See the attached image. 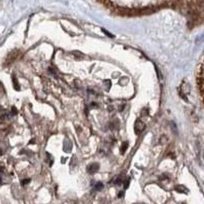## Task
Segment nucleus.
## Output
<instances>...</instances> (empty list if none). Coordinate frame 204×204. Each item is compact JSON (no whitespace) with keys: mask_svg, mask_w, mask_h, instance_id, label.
Here are the masks:
<instances>
[{"mask_svg":"<svg viewBox=\"0 0 204 204\" xmlns=\"http://www.w3.org/2000/svg\"><path fill=\"white\" fill-rule=\"evenodd\" d=\"M1 155H2V150H1V149H0V156H1Z\"/></svg>","mask_w":204,"mask_h":204,"instance_id":"11","label":"nucleus"},{"mask_svg":"<svg viewBox=\"0 0 204 204\" xmlns=\"http://www.w3.org/2000/svg\"><path fill=\"white\" fill-rule=\"evenodd\" d=\"M146 124L142 122L141 120L138 119L135 123L134 126V131L136 134L139 135L145 129Z\"/></svg>","mask_w":204,"mask_h":204,"instance_id":"1","label":"nucleus"},{"mask_svg":"<svg viewBox=\"0 0 204 204\" xmlns=\"http://www.w3.org/2000/svg\"><path fill=\"white\" fill-rule=\"evenodd\" d=\"M1 183H2V178L0 176V185H1Z\"/></svg>","mask_w":204,"mask_h":204,"instance_id":"10","label":"nucleus"},{"mask_svg":"<svg viewBox=\"0 0 204 204\" xmlns=\"http://www.w3.org/2000/svg\"><path fill=\"white\" fill-rule=\"evenodd\" d=\"M123 194H124V193L123 192H119V194L118 197H122V195H123Z\"/></svg>","mask_w":204,"mask_h":204,"instance_id":"9","label":"nucleus"},{"mask_svg":"<svg viewBox=\"0 0 204 204\" xmlns=\"http://www.w3.org/2000/svg\"><path fill=\"white\" fill-rule=\"evenodd\" d=\"M72 149V143L71 141H70L68 139V140H65L64 141V144H63V149H64V151L65 152L68 153L70 152Z\"/></svg>","mask_w":204,"mask_h":204,"instance_id":"3","label":"nucleus"},{"mask_svg":"<svg viewBox=\"0 0 204 204\" xmlns=\"http://www.w3.org/2000/svg\"><path fill=\"white\" fill-rule=\"evenodd\" d=\"M128 142L123 143L122 146H121V154H123V155L124 153L126 152V149H127V148H128Z\"/></svg>","mask_w":204,"mask_h":204,"instance_id":"5","label":"nucleus"},{"mask_svg":"<svg viewBox=\"0 0 204 204\" xmlns=\"http://www.w3.org/2000/svg\"><path fill=\"white\" fill-rule=\"evenodd\" d=\"M176 190L178 192L181 193H186V188L183 185H178L176 188Z\"/></svg>","mask_w":204,"mask_h":204,"instance_id":"6","label":"nucleus"},{"mask_svg":"<svg viewBox=\"0 0 204 204\" xmlns=\"http://www.w3.org/2000/svg\"><path fill=\"white\" fill-rule=\"evenodd\" d=\"M13 83H14V86H15V88H16V86H18V84L17 83V79H13Z\"/></svg>","mask_w":204,"mask_h":204,"instance_id":"8","label":"nucleus"},{"mask_svg":"<svg viewBox=\"0 0 204 204\" xmlns=\"http://www.w3.org/2000/svg\"><path fill=\"white\" fill-rule=\"evenodd\" d=\"M100 166L98 163H92L88 165L87 168V171L89 174H94L98 171L99 170Z\"/></svg>","mask_w":204,"mask_h":204,"instance_id":"2","label":"nucleus"},{"mask_svg":"<svg viewBox=\"0 0 204 204\" xmlns=\"http://www.w3.org/2000/svg\"><path fill=\"white\" fill-rule=\"evenodd\" d=\"M104 188V184L101 182H98L94 185V190L96 191L100 192Z\"/></svg>","mask_w":204,"mask_h":204,"instance_id":"4","label":"nucleus"},{"mask_svg":"<svg viewBox=\"0 0 204 204\" xmlns=\"http://www.w3.org/2000/svg\"><path fill=\"white\" fill-rule=\"evenodd\" d=\"M30 181H31V179H28V178H27V179L23 180L21 181V185H23V186L26 185L28 184V183H29L30 182Z\"/></svg>","mask_w":204,"mask_h":204,"instance_id":"7","label":"nucleus"}]
</instances>
